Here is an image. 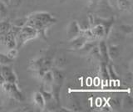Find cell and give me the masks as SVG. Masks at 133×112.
Segmentation results:
<instances>
[{"label":"cell","instance_id":"obj_1","mask_svg":"<svg viewBox=\"0 0 133 112\" xmlns=\"http://www.w3.org/2000/svg\"><path fill=\"white\" fill-rule=\"evenodd\" d=\"M56 22L57 19L48 12H35L29 14L26 18L25 24L35 28L38 32L39 35L42 34L44 36L46 30Z\"/></svg>","mask_w":133,"mask_h":112},{"label":"cell","instance_id":"obj_2","mask_svg":"<svg viewBox=\"0 0 133 112\" xmlns=\"http://www.w3.org/2000/svg\"><path fill=\"white\" fill-rule=\"evenodd\" d=\"M51 69L53 74V81L52 85L51 93L52 95L53 99L60 105V94L65 80V73L62 69L52 68Z\"/></svg>","mask_w":133,"mask_h":112},{"label":"cell","instance_id":"obj_3","mask_svg":"<svg viewBox=\"0 0 133 112\" xmlns=\"http://www.w3.org/2000/svg\"><path fill=\"white\" fill-rule=\"evenodd\" d=\"M38 35V32L35 28H33L29 25H27V24H24V25L19 28V30L16 34V48L19 49L28 41L37 38Z\"/></svg>","mask_w":133,"mask_h":112},{"label":"cell","instance_id":"obj_4","mask_svg":"<svg viewBox=\"0 0 133 112\" xmlns=\"http://www.w3.org/2000/svg\"><path fill=\"white\" fill-rule=\"evenodd\" d=\"M1 87L4 92L7 93L11 98L14 99L15 101H18L19 102L24 101L25 96L22 93V91L18 89L17 83H9L4 81L1 85Z\"/></svg>","mask_w":133,"mask_h":112},{"label":"cell","instance_id":"obj_5","mask_svg":"<svg viewBox=\"0 0 133 112\" xmlns=\"http://www.w3.org/2000/svg\"><path fill=\"white\" fill-rule=\"evenodd\" d=\"M0 71H1L2 77L3 78L4 81L18 84V78H17V75L12 69V66L1 65L0 66Z\"/></svg>","mask_w":133,"mask_h":112},{"label":"cell","instance_id":"obj_6","mask_svg":"<svg viewBox=\"0 0 133 112\" xmlns=\"http://www.w3.org/2000/svg\"><path fill=\"white\" fill-rule=\"evenodd\" d=\"M114 23H115V19L113 17L110 18V19H103V18L95 17L94 16L93 25L94 24H101V25L104 28V30H105L106 37L109 35V34L111 33L112 26L114 25Z\"/></svg>","mask_w":133,"mask_h":112},{"label":"cell","instance_id":"obj_7","mask_svg":"<svg viewBox=\"0 0 133 112\" xmlns=\"http://www.w3.org/2000/svg\"><path fill=\"white\" fill-rule=\"evenodd\" d=\"M82 30L80 28L77 20L70 22L68 28H66V38L69 40H72L82 34Z\"/></svg>","mask_w":133,"mask_h":112},{"label":"cell","instance_id":"obj_8","mask_svg":"<svg viewBox=\"0 0 133 112\" xmlns=\"http://www.w3.org/2000/svg\"><path fill=\"white\" fill-rule=\"evenodd\" d=\"M41 79H42L41 89L45 91H48V92H51L52 85L53 81V74L52 72V69H49L48 71H46Z\"/></svg>","mask_w":133,"mask_h":112},{"label":"cell","instance_id":"obj_9","mask_svg":"<svg viewBox=\"0 0 133 112\" xmlns=\"http://www.w3.org/2000/svg\"><path fill=\"white\" fill-rule=\"evenodd\" d=\"M87 40L89 39H87L84 35L81 34L80 35H78L73 39L70 40V44H69L70 48L72 49H74V50H79Z\"/></svg>","mask_w":133,"mask_h":112},{"label":"cell","instance_id":"obj_10","mask_svg":"<svg viewBox=\"0 0 133 112\" xmlns=\"http://www.w3.org/2000/svg\"><path fill=\"white\" fill-rule=\"evenodd\" d=\"M107 44L106 41L101 40L100 42L97 43V47L99 49L100 55H101L102 61L105 62V63L108 64L110 62V58L108 56V49H107Z\"/></svg>","mask_w":133,"mask_h":112},{"label":"cell","instance_id":"obj_11","mask_svg":"<svg viewBox=\"0 0 133 112\" xmlns=\"http://www.w3.org/2000/svg\"><path fill=\"white\" fill-rule=\"evenodd\" d=\"M90 30L91 34H92L93 39L96 40L102 39L103 38L106 37L105 30H104V28L101 24H94L93 26H91L90 28Z\"/></svg>","mask_w":133,"mask_h":112},{"label":"cell","instance_id":"obj_12","mask_svg":"<svg viewBox=\"0 0 133 112\" xmlns=\"http://www.w3.org/2000/svg\"><path fill=\"white\" fill-rule=\"evenodd\" d=\"M33 102H34L35 105L39 108L41 110H43L45 108V99L43 97V94L41 93V91H36V92L33 94Z\"/></svg>","mask_w":133,"mask_h":112},{"label":"cell","instance_id":"obj_13","mask_svg":"<svg viewBox=\"0 0 133 112\" xmlns=\"http://www.w3.org/2000/svg\"><path fill=\"white\" fill-rule=\"evenodd\" d=\"M97 40L96 39H91V40H87V42L84 44V45L79 49V52H80L81 54H82V55H87V54H88L91 50V49H92L93 47H95L96 45L97 44Z\"/></svg>","mask_w":133,"mask_h":112},{"label":"cell","instance_id":"obj_14","mask_svg":"<svg viewBox=\"0 0 133 112\" xmlns=\"http://www.w3.org/2000/svg\"><path fill=\"white\" fill-rule=\"evenodd\" d=\"M107 104L111 108L112 111H118L122 109V99L118 97H111L107 101Z\"/></svg>","mask_w":133,"mask_h":112},{"label":"cell","instance_id":"obj_15","mask_svg":"<svg viewBox=\"0 0 133 112\" xmlns=\"http://www.w3.org/2000/svg\"><path fill=\"white\" fill-rule=\"evenodd\" d=\"M108 49V56H109L110 60H116L120 56L121 50L120 47L117 45H109L107 46Z\"/></svg>","mask_w":133,"mask_h":112},{"label":"cell","instance_id":"obj_16","mask_svg":"<svg viewBox=\"0 0 133 112\" xmlns=\"http://www.w3.org/2000/svg\"><path fill=\"white\" fill-rule=\"evenodd\" d=\"M100 75L102 78V80L105 82H110V77L108 74L107 64L105 62H100Z\"/></svg>","mask_w":133,"mask_h":112},{"label":"cell","instance_id":"obj_17","mask_svg":"<svg viewBox=\"0 0 133 112\" xmlns=\"http://www.w3.org/2000/svg\"><path fill=\"white\" fill-rule=\"evenodd\" d=\"M122 109L124 110H131L133 109V99L131 95H125L122 99Z\"/></svg>","mask_w":133,"mask_h":112},{"label":"cell","instance_id":"obj_18","mask_svg":"<svg viewBox=\"0 0 133 112\" xmlns=\"http://www.w3.org/2000/svg\"><path fill=\"white\" fill-rule=\"evenodd\" d=\"M12 28V23L8 21L2 20L0 21V37L7 34Z\"/></svg>","mask_w":133,"mask_h":112},{"label":"cell","instance_id":"obj_19","mask_svg":"<svg viewBox=\"0 0 133 112\" xmlns=\"http://www.w3.org/2000/svg\"><path fill=\"white\" fill-rule=\"evenodd\" d=\"M117 9L122 11H128L131 9V3L128 0H117Z\"/></svg>","mask_w":133,"mask_h":112},{"label":"cell","instance_id":"obj_20","mask_svg":"<svg viewBox=\"0 0 133 112\" xmlns=\"http://www.w3.org/2000/svg\"><path fill=\"white\" fill-rule=\"evenodd\" d=\"M87 55H89L91 59H93L94 60H97L99 62H102V58H101V55H100L97 44L91 49V50L87 54Z\"/></svg>","mask_w":133,"mask_h":112},{"label":"cell","instance_id":"obj_21","mask_svg":"<svg viewBox=\"0 0 133 112\" xmlns=\"http://www.w3.org/2000/svg\"><path fill=\"white\" fill-rule=\"evenodd\" d=\"M53 64L55 65V68L62 69L66 64V60L63 56L57 57L55 60H53Z\"/></svg>","mask_w":133,"mask_h":112},{"label":"cell","instance_id":"obj_22","mask_svg":"<svg viewBox=\"0 0 133 112\" xmlns=\"http://www.w3.org/2000/svg\"><path fill=\"white\" fill-rule=\"evenodd\" d=\"M107 69H108V74H109L110 80H113L114 81H117L118 80V75L116 74L113 65H112L111 64H110V62L107 64Z\"/></svg>","mask_w":133,"mask_h":112},{"label":"cell","instance_id":"obj_23","mask_svg":"<svg viewBox=\"0 0 133 112\" xmlns=\"http://www.w3.org/2000/svg\"><path fill=\"white\" fill-rule=\"evenodd\" d=\"M8 15L7 5L0 0V21L4 20Z\"/></svg>","mask_w":133,"mask_h":112},{"label":"cell","instance_id":"obj_24","mask_svg":"<svg viewBox=\"0 0 133 112\" xmlns=\"http://www.w3.org/2000/svg\"><path fill=\"white\" fill-rule=\"evenodd\" d=\"M12 61L14 60L8 58L7 55L0 53V65H10Z\"/></svg>","mask_w":133,"mask_h":112},{"label":"cell","instance_id":"obj_25","mask_svg":"<svg viewBox=\"0 0 133 112\" xmlns=\"http://www.w3.org/2000/svg\"><path fill=\"white\" fill-rule=\"evenodd\" d=\"M119 31L124 34H132V26L128 24H122L119 26Z\"/></svg>","mask_w":133,"mask_h":112},{"label":"cell","instance_id":"obj_26","mask_svg":"<svg viewBox=\"0 0 133 112\" xmlns=\"http://www.w3.org/2000/svg\"><path fill=\"white\" fill-rule=\"evenodd\" d=\"M18 55V49L17 48H12L8 49V51L7 53V56L8 58H10L11 60H14L15 58Z\"/></svg>","mask_w":133,"mask_h":112},{"label":"cell","instance_id":"obj_27","mask_svg":"<svg viewBox=\"0 0 133 112\" xmlns=\"http://www.w3.org/2000/svg\"><path fill=\"white\" fill-rule=\"evenodd\" d=\"M23 0H9V3L8 4H10L14 7H18L21 3H22Z\"/></svg>","mask_w":133,"mask_h":112},{"label":"cell","instance_id":"obj_28","mask_svg":"<svg viewBox=\"0 0 133 112\" xmlns=\"http://www.w3.org/2000/svg\"><path fill=\"white\" fill-rule=\"evenodd\" d=\"M109 5L113 9H117V0H107Z\"/></svg>","mask_w":133,"mask_h":112},{"label":"cell","instance_id":"obj_29","mask_svg":"<svg viewBox=\"0 0 133 112\" xmlns=\"http://www.w3.org/2000/svg\"><path fill=\"white\" fill-rule=\"evenodd\" d=\"M102 111H107V112H110V111H112V110H111V108L110 107V105H108V104L107 103L105 105H104L103 107H102Z\"/></svg>","mask_w":133,"mask_h":112},{"label":"cell","instance_id":"obj_30","mask_svg":"<svg viewBox=\"0 0 133 112\" xmlns=\"http://www.w3.org/2000/svg\"><path fill=\"white\" fill-rule=\"evenodd\" d=\"M1 66V65H0ZM4 82V80H3V78L2 77V74H1V71H0V85H1Z\"/></svg>","mask_w":133,"mask_h":112},{"label":"cell","instance_id":"obj_31","mask_svg":"<svg viewBox=\"0 0 133 112\" xmlns=\"http://www.w3.org/2000/svg\"><path fill=\"white\" fill-rule=\"evenodd\" d=\"M1 1H2L3 3H5L6 5H7V4H8V3H9V0H1Z\"/></svg>","mask_w":133,"mask_h":112},{"label":"cell","instance_id":"obj_32","mask_svg":"<svg viewBox=\"0 0 133 112\" xmlns=\"http://www.w3.org/2000/svg\"><path fill=\"white\" fill-rule=\"evenodd\" d=\"M128 1H129V2H131V3H132V1H133V0H128Z\"/></svg>","mask_w":133,"mask_h":112}]
</instances>
